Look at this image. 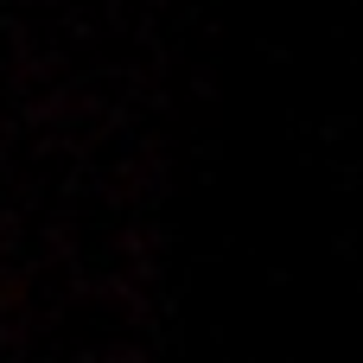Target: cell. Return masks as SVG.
<instances>
[{"mask_svg":"<svg viewBox=\"0 0 363 363\" xmlns=\"http://www.w3.org/2000/svg\"><path fill=\"white\" fill-rule=\"evenodd\" d=\"M115 249H121L128 262H140V255H153V230H140V223H128V230L115 236Z\"/></svg>","mask_w":363,"mask_h":363,"instance_id":"obj_1","label":"cell"},{"mask_svg":"<svg viewBox=\"0 0 363 363\" xmlns=\"http://www.w3.org/2000/svg\"><path fill=\"white\" fill-rule=\"evenodd\" d=\"M102 363H153V357H147V345H115Z\"/></svg>","mask_w":363,"mask_h":363,"instance_id":"obj_2","label":"cell"}]
</instances>
